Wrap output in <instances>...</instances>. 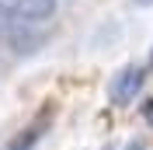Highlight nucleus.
Instances as JSON below:
<instances>
[{"instance_id": "f257e3e1", "label": "nucleus", "mask_w": 153, "mask_h": 150, "mask_svg": "<svg viewBox=\"0 0 153 150\" xmlns=\"http://www.w3.org/2000/svg\"><path fill=\"white\" fill-rule=\"evenodd\" d=\"M0 42L25 56V52H35L42 46V28L31 25V21H25L7 0H0Z\"/></svg>"}, {"instance_id": "f03ea898", "label": "nucleus", "mask_w": 153, "mask_h": 150, "mask_svg": "<svg viewBox=\"0 0 153 150\" xmlns=\"http://www.w3.org/2000/svg\"><path fill=\"white\" fill-rule=\"evenodd\" d=\"M139 87H143V70L139 66H122L108 84V98H111V105H132Z\"/></svg>"}, {"instance_id": "7ed1b4c3", "label": "nucleus", "mask_w": 153, "mask_h": 150, "mask_svg": "<svg viewBox=\"0 0 153 150\" xmlns=\"http://www.w3.org/2000/svg\"><path fill=\"white\" fill-rule=\"evenodd\" d=\"M7 4L31 25H42V21H49L56 14V0H7Z\"/></svg>"}, {"instance_id": "20e7f679", "label": "nucleus", "mask_w": 153, "mask_h": 150, "mask_svg": "<svg viewBox=\"0 0 153 150\" xmlns=\"http://www.w3.org/2000/svg\"><path fill=\"white\" fill-rule=\"evenodd\" d=\"M45 126H49V115L35 119L31 126H25V129H21V133H18V136H14V140H10L4 150H31L38 140H42V129H45Z\"/></svg>"}, {"instance_id": "39448f33", "label": "nucleus", "mask_w": 153, "mask_h": 150, "mask_svg": "<svg viewBox=\"0 0 153 150\" xmlns=\"http://www.w3.org/2000/svg\"><path fill=\"white\" fill-rule=\"evenodd\" d=\"M136 4H153V0H136Z\"/></svg>"}]
</instances>
